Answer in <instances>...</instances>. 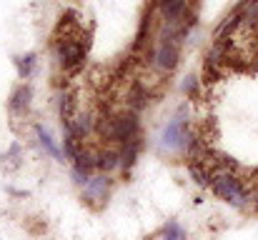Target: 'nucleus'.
I'll use <instances>...</instances> for the list:
<instances>
[{
    "label": "nucleus",
    "instance_id": "nucleus-1",
    "mask_svg": "<svg viewBox=\"0 0 258 240\" xmlns=\"http://www.w3.org/2000/svg\"><path fill=\"white\" fill-rule=\"evenodd\" d=\"M211 188L216 190L218 198L228 200V203L236 205V208H243V205L251 200L248 188H246L231 170H218V173H213V185H211Z\"/></svg>",
    "mask_w": 258,
    "mask_h": 240
},
{
    "label": "nucleus",
    "instance_id": "nucleus-2",
    "mask_svg": "<svg viewBox=\"0 0 258 240\" xmlns=\"http://www.w3.org/2000/svg\"><path fill=\"white\" fill-rule=\"evenodd\" d=\"M100 133L113 143H128L138 138V118L136 115H118L113 120L100 123Z\"/></svg>",
    "mask_w": 258,
    "mask_h": 240
},
{
    "label": "nucleus",
    "instance_id": "nucleus-3",
    "mask_svg": "<svg viewBox=\"0 0 258 240\" xmlns=\"http://www.w3.org/2000/svg\"><path fill=\"white\" fill-rule=\"evenodd\" d=\"M190 140H193V138H190L188 130H185V120H180V118H173L171 123L166 125V130H163V145L171 148V150L188 148Z\"/></svg>",
    "mask_w": 258,
    "mask_h": 240
},
{
    "label": "nucleus",
    "instance_id": "nucleus-4",
    "mask_svg": "<svg viewBox=\"0 0 258 240\" xmlns=\"http://www.w3.org/2000/svg\"><path fill=\"white\" fill-rule=\"evenodd\" d=\"M153 65L161 70V73H171L173 68L178 65V45H175V40H161V45H158V50H156V55H153Z\"/></svg>",
    "mask_w": 258,
    "mask_h": 240
},
{
    "label": "nucleus",
    "instance_id": "nucleus-5",
    "mask_svg": "<svg viewBox=\"0 0 258 240\" xmlns=\"http://www.w3.org/2000/svg\"><path fill=\"white\" fill-rule=\"evenodd\" d=\"M83 53H86V50H83V43L76 40V38H66V40H60V45H58V58H60L63 68H76V65H81Z\"/></svg>",
    "mask_w": 258,
    "mask_h": 240
},
{
    "label": "nucleus",
    "instance_id": "nucleus-6",
    "mask_svg": "<svg viewBox=\"0 0 258 240\" xmlns=\"http://www.w3.org/2000/svg\"><path fill=\"white\" fill-rule=\"evenodd\" d=\"M158 3H161V13H163V18H168V23H173V25L183 23L185 10H188V0H158Z\"/></svg>",
    "mask_w": 258,
    "mask_h": 240
},
{
    "label": "nucleus",
    "instance_id": "nucleus-7",
    "mask_svg": "<svg viewBox=\"0 0 258 240\" xmlns=\"http://www.w3.org/2000/svg\"><path fill=\"white\" fill-rule=\"evenodd\" d=\"M108 185H110V180H108L105 175L90 178V180L86 183V198H88V200H93V203H100V200H105Z\"/></svg>",
    "mask_w": 258,
    "mask_h": 240
},
{
    "label": "nucleus",
    "instance_id": "nucleus-8",
    "mask_svg": "<svg viewBox=\"0 0 258 240\" xmlns=\"http://www.w3.org/2000/svg\"><path fill=\"white\" fill-rule=\"evenodd\" d=\"M188 173H190V178L196 180V185H201V188L213 185V173L206 168V160H203V163H190Z\"/></svg>",
    "mask_w": 258,
    "mask_h": 240
},
{
    "label": "nucleus",
    "instance_id": "nucleus-9",
    "mask_svg": "<svg viewBox=\"0 0 258 240\" xmlns=\"http://www.w3.org/2000/svg\"><path fill=\"white\" fill-rule=\"evenodd\" d=\"M138 150H141V140H138V138H133V140L123 143V153H120V165L131 168V165L136 163V158H138Z\"/></svg>",
    "mask_w": 258,
    "mask_h": 240
},
{
    "label": "nucleus",
    "instance_id": "nucleus-10",
    "mask_svg": "<svg viewBox=\"0 0 258 240\" xmlns=\"http://www.w3.org/2000/svg\"><path fill=\"white\" fill-rule=\"evenodd\" d=\"M120 165V153H115V150H103L100 155H98V168L103 170V173H110V170H115Z\"/></svg>",
    "mask_w": 258,
    "mask_h": 240
},
{
    "label": "nucleus",
    "instance_id": "nucleus-11",
    "mask_svg": "<svg viewBox=\"0 0 258 240\" xmlns=\"http://www.w3.org/2000/svg\"><path fill=\"white\" fill-rule=\"evenodd\" d=\"M35 133H38V140H40V145L45 148V153H48L50 158H60V150L55 148V143H53V138L48 135V130L38 125V128H35Z\"/></svg>",
    "mask_w": 258,
    "mask_h": 240
},
{
    "label": "nucleus",
    "instance_id": "nucleus-12",
    "mask_svg": "<svg viewBox=\"0 0 258 240\" xmlns=\"http://www.w3.org/2000/svg\"><path fill=\"white\" fill-rule=\"evenodd\" d=\"M28 100H30V88H20V90L13 95L10 108H13V110H23V108H28Z\"/></svg>",
    "mask_w": 258,
    "mask_h": 240
},
{
    "label": "nucleus",
    "instance_id": "nucleus-13",
    "mask_svg": "<svg viewBox=\"0 0 258 240\" xmlns=\"http://www.w3.org/2000/svg\"><path fill=\"white\" fill-rule=\"evenodd\" d=\"M163 238H166V240H185V230H183L175 220H171V223H166Z\"/></svg>",
    "mask_w": 258,
    "mask_h": 240
},
{
    "label": "nucleus",
    "instance_id": "nucleus-14",
    "mask_svg": "<svg viewBox=\"0 0 258 240\" xmlns=\"http://www.w3.org/2000/svg\"><path fill=\"white\" fill-rule=\"evenodd\" d=\"M33 63H35V55L18 58V73H20V78H28V75L33 73Z\"/></svg>",
    "mask_w": 258,
    "mask_h": 240
},
{
    "label": "nucleus",
    "instance_id": "nucleus-15",
    "mask_svg": "<svg viewBox=\"0 0 258 240\" xmlns=\"http://www.w3.org/2000/svg\"><path fill=\"white\" fill-rule=\"evenodd\" d=\"M196 88H198L196 78H185V83H183V90H185L188 95H193V93H196Z\"/></svg>",
    "mask_w": 258,
    "mask_h": 240
},
{
    "label": "nucleus",
    "instance_id": "nucleus-16",
    "mask_svg": "<svg viewBox=\"0 0 258 240\" xmlns=\"http://www.w3.org/2000/svg\"><path fill=\"white\" fill-rule=\"evenodd\" d=\"M253 200H256V205H258V190H256V193H253Z\"/></svg>",
    "mask_w": 258,
    "mask_h": 240
}]
</instances>
